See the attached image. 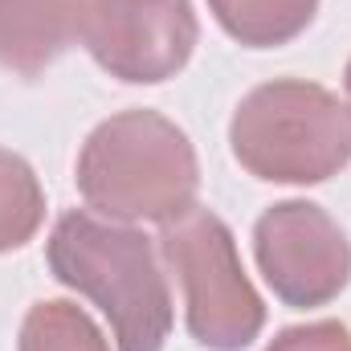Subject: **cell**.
I'll return each mask as SVG.
<instances>
[{
  "mask_svg": "<svg viewBox=\"0 0 351 351\" xmlns=\"http://www.w3.org/2000/svg\"><path fill=\"white\" fill-rule=\"evenodd\" d=\"M45 262L62 286L106 315L119 351H164L172 335V290L143 229L70 208L45 241Z\"/></svg>",
  "mask_w": 351,
  "mask_h": 351,
  "instance_id": "6da1fadb",
  "label": "cell"
},
{
  "mask_svg": "<svg viewBox=\"0 0 351 351\" xmlns=\"http://www.w3.org/2000/svg\"><path fill=\"white\" fill-rule=\"evenodd\" d=\"M74 180L82 200L106 221L168 225L196 204L200 160L172 119L135 106L102 119L86 135Z\"/></svg>",
  "mask_w": 351,
  "mask_h": 351,
  "instance_id": "7a4b0ae2",
  "label": "cell"
},
{
  "mask_svg": "<svg viewBox=\"0 0 351 351\" xmlns=\"http://www.w3.org/2000/svg\"><path fill=\"white\" fill-rule=\"evenodd\" d=\"M233 160L265 184H323L351 164V106L306 78L254 86L229 119Z\"/></svg>",
  "mask_w": 351,
  "mask_h": 351,
  "instance_id": "3957f363",
  "label": "cell"
},
{
  "mask_svg": "<svg viewBox=\"0 0 351 351\" xmlns=\"http://www.w3.org/2000/svg\"><path fill=\"white\" fill-rule=\"evenodd\" d=\"M160 254L184 290L188 335L208 351H245L265 327V302L241 269L233 229L192 204L160 225Z\"/></svg>",
  "mask_w": 351,
  "mask_h": 351,
  "instance_id": "277c9868",
  "label": "cell"
},
{
  "mask_svg": "<svg viewBox=\"0 0 351 351\" xmlns=\"http://www.w3.org/2000/svg\"><path fill=\"white\" fill-rule=\"evenodd\" d=\"M78 41L127 86H160L176 78L200 41L192 0H82Z\"/></svg>",
  "mask_w": 351,
  "mask_h": 351,
  "instance_id": "5b68a950",
  "label": "cell"
},
{
  "mask_svg": "<svg viewBox=\"0 0 351 351\" xmlns=\"http://www.w3.org/2000/svg\"><path fill=\"white\" fill-rule=\"evenodd\" d=\"M254 262L290 311L327 306L351 282V241L315 200H278L254 225Z\"/></svg>",
  "mask_w": 351,
  "mask_h": 351,
  "instance_id": "8992f818",
  "label": "cell"
},
{
  "mask_svg": "<svg viewBox=\"0 0 351 351\" xmlns=\"http://www.w3.org/2000/svg\"><path fill=\"white\" fill-rule=\"evenodd\" d=\"M82 0H0V70L37 78L78 41Z\"/></svg>",
  "mask_w": 351,
  "mask_h": 351,
  "instance_id": "52a82bcc",
  "label": "cell"
},
{
  "mask_svg": "<svg viewBox=\"0 0 351 351\" xmlns=\"http://www.w3.org/2000/svg\"><path fill=\"white\" fill-rule=\"evenodd\" d=\"M217 25L245 49H278L302 37L319 0H208Z\"/></svg>",
  "mask_w": 351,
  "mask_h": 351,
  "instance_id": "ba28073f",
  "label": "cell"
},
{
  "mask_svg": "<svg viewBox=\"0 0 351 351\" xmlns=\"http://www.w3.org/2000/svg\"><path fill=\"white\" fill-rule=\"evenodd\" d=\"M41 221H45V188L33 164L0 147V254L29 245Z\"/></svg>",
  "mask_w": 351,
  "mask_h": 351,
  "instance_id": "9c48e42d",
  "label": "cell"
},
{
  "mask_svg": "<svg viewBox=\"0 0 351 351\" xmlns=\"http://www.w3.org/2000/svg\"><path fill=\"white\" fill-rule=\"evenodd\" d=\"M16 351H110L102 327L70 298H45L29 306Z\"/></svg>",
  "mask_w": 351,
  "mask_h": 351,
  "instance_id": "30bf717a",
  "label": "cell"
},
{
  "mask_svg": "<svg viewBox=\"0 0 351 351\" xmlns=\"http://www.w3.org/2000/svg\"><path fill=\"white\" fill-rule=\"evenodd\" d=\"M265 351H351V331L339 319H319V323H298L282 327Z\"/></svg>",
  "mask_w": 351,
  "mask_h": 351,
  "instance_id": "8fae6325",
  "label": "cell"
},
{
  "mask_svg": "<svg viewBox=\"0 0 351 351\" xmlns=\"http://www.w3.org/2000/svg\"><path fill=\"white\" fill-rule=\"evenodd\" d=\"M343 86H348V94H351V62H348V70H343Z\"/></svg>",
  "mask_w": 351,
  "mask_h": 351,
  "instance_id": "7c38bea8",
  "label": "cell"
}]
</instances>
